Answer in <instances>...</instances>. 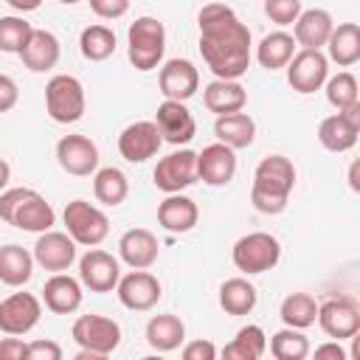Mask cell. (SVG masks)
Wrapping results in <instances>:
<instances>
[{"mask_svg":"<svg viewBox=\"0 0 360 360\" xmlns=\"http://www.w3.org/2000/svg\"><path fill=\"white\" fill-rule=\"evenodd\" d=\"M357 129L346 121L343 112H335V115H326L321 124H318V143L326 149V152H349L354 143H357Z\"/></svg>","mask_w":360,"mask_h":360,"instance_id":"1f68e13d","label":"cell"},{"mask_svg":"<svg viewBox=\"0 0 360 360\" xmlns=\"http://www.w3.org/2000/svg\"><path fill=\"white\" fill-rule=\"evenodd\" d=\"M59 53H62V48H59L56 34H51V31H45V28H37L34 37H31V42H28L25 51L20 53V59H22V65H25L31 73H45V70L56 68Z\"/></svg>","mask_w":360,"mask_h":360,"instance_id":"484cf974","label":"cell"},{"mask_svg":"<svg viewBox=\"0 0 360 360\" xmlns=\"http://www.w3.org/2000/svg\"><path fill=\"white\" fill-rule=\"evenodd\" d=\"M301 0H264V14L270 17V22L276 25H295V20L301 17Z\"/></svg>","mask_w":360,"mask_h":360,"instance_id":"60d3db41","label":"cell"},{"mask_svg":"<svg viewBox=\"0 0 360 360\" xmlns=\"http://www.w3.org/2000/svg\"><path fill=\"white\" fill-rule=\"evenodd\" d=\"M28 360H62V346L53 340H31Z\"/></svg>","mask_w":360,"mask_h":360,"instance_id":"7bdbcfd3","label":"cell"},{"mask_svg":"<svg viewBox=\"0 0 360 360\" xmlns=\"http://www.w3.org/2000/svg\"><path fill=\"white\" fill-rule=\"evenodd\" d=\"M90 8L101 20H118L129 11V0H90Z\"/></svg>","mask_w":360,"mask_h":360,"instance_id":"b9f144b4","label":"cell"},{"mask_svg":"<svg viewBox=\"0 0 360 360\" xmlns=\"http://www.w3.org/2000/svg\"><path fill=\"white\" fill-rule=\"evenodd\" d=\"M236 149H231L228 143L217 141V143H208L202 146V152H197V172H200V180L205 186H228L236 174Z\"/></svg>","mask_w":360,"mask_h":360,"instance_id":"d6986e66","label":"cell"},{"mask_svg":"<svg viewBox=\"0 0 360 360\" xmlns=\"http://www.w3.org/2000/svg\"><path fill=\"white\" fill-rule=\"evenodd\" d=\"M318 323L329 338L352 340L354 332L360 329V307L352 298H329L318 309Z\"/></svg>","mask_w":360,"mask_h":360,"instance_id":"ffe728a7","label":"cell"},{"mask_svg":"<svg viewBox=\"0 0 360 360\" xmlns=\"http://www.w3.org/2000/svg\"><path fill=\"white\" fill-rule=\"evenodd\" d=\"M295 188V166L284 155H267L259 160L250 186V202L259 214L276 217L287 208L290 191Z\"/></svg>","mask_w":360,"mask_h":360,"instance_id":"7a4b0ae2","label":"cell"},{"mask_svg":"<svg viewBox=\"0 0 360 360\" xmlns=\"http://www.w3.org/2000/svg\"><path fill=\"white\" fill-rule=\"evenodd\" d=\"M73 340L79 343V354L76 360H101V357H110L118 343H121V326L112 321V318H104V315H79L73 321V329H70Z\"/></svg>","mask_w":360,"mask_h":360,"instance_id":"5b68a950","label":"cell"},{"mask_svg":"<svg viewBox=\"0 0 360 360\" xmlns=\"http://www.w3.org/2000/svg\"><path fill=\"white\" fill-rule=\"evenodd\" d=\"M82 278H73L68 273H53L42 287V301L56 315H70L82 307Z\"/></svg>","mask_w":360,"mask_h":360,"instance_id":"7402d4cb","label":"cell"},{"mask_svg":"<svg viewBox=\"0 0 360 360\" xmlns=\"http://www.w3.org/2000/svg\"><path fill=\"white\" fill-rule=\"evenodd\" d=\"M298 42L292 34L287 31H273V34H264L262 42L256 45V59L264 70H281L290 65V59L298 53L295 51Z\"/></svg>","mask_w":360,"mask_h":360,"instance_id":"4316f807","label":"cell"},{"mask_svg":"<svg viewBox=\"0 0 360 360\" xmlns=\"http://www.w3.org/2000/svg\"><path fill=\"white\" fill-rule=\"evenodd\" d=\"M93 194H96V200H98L101 205L115 208V205H121V202L127 200V194H129V180H127V174H124L121 169L104 166V169H98V172L93 174Z\"/></svg>","mask_w":360,"mask_h":360,"instance_id":"836d02e7","label":"cell"},{"mask_svg":"<svg viewBox=\"0 0 360 360\" xmlns=\"http://www.w3.org/2000/svg\"><path fill=\"white\" fill-rule=\"evenodd\" d=\"M267 352V335L259 323H248L236 332V338L222 349L225 360H259Z\"/></svg>","mask_w":360,"mask_h":360,"instance_id":"d6a6232c","label":"cell"},{"mask_svg":"<svg viewBox=\"0 0 360 360\" xmlns=\"http://www.w3.org/2000/svg\"><path fill=\"white\" fill-rule=\"evenodd\" d=\"M152 177H155V188H160L163 194H177L183 188H188L191 183L200 180L197 152L180 149V152H172V155L160 158L155 172H152Z\"/></svg>","mask_w":360,"mask_h":360,"instance_id":"30bf717a","label":"cell"},{"mask_svg":"<svg viewBox=\"0 0 360 360\" xmlns=\"http://www.w3.org/2000/svg\"><path fill=\"white\" fill-rule=\"evenodd\" d=\"M160 146H163V132L155 121H135L124 127V132L118 135V152L129 163H143L155 158Z\"/></svg>","mask_w":360,"mask_h":360,"instance_id":"5bb4252c","label":"cell"},{"mask_svg":"<svg viewBox=\"0 0 360 360\" xmlns=\"http://www.w3.org/2000/svg\"><path fill=\"white\" fill-rule=\"evenodd\" d=\"M79 51L87 62H104L115 53V31L107 25H87L79 34Z\"/></svg>","mask_w":360,"mask_h":360,"instance_id":"8d00e7d4","label":"cell"},{"mask_svg":"<svg viewBox=\"0 0 360 360\" xmlns=\"http://www.w3.org/2000/svg\"><path fill=\"white\" fill-rule=\"evenodd\" d=\"M335 31V20L326 8H307L292 25V37L301 48H323Z\"/></svg>","mask_w":360,"mask_h":360,"instance_id":"cb8c5ba5","label":"cell"},{"mask_svg":"<svg viewBox=\"0 0 360 360\" xmlns=\"http://www.w3.org/2000/svg\"><path fill=\"white\" fill-rule=\"evenodd\" d=\"M79 278L90 292H112L121 281V264L112 253L101 248H90L79 259Z\"/></svg>","mask_w":360,"mask_h":360,"instance_id":"7c38bea8","label":"cell"},{"mask_svg":"<svg viewBox=\"0 0 360 360\" xmlns=\"http://www.w3.org/2000/svg\"><path fill=\"white\" fill-rule=\"evenodd\" d=\"M214 357H217V346L211 340H205V338L188 340L183 346V360H214Z\"/></svg>","mask_w":360,"mask_h":360,"instance_id":"ee69618b","label":"cell"},{"mask_svg":"<svg viewBox=\"0 0 360 360\" xmlns=\"http://www.w3.org/2000/svg\"><path fill=\"white\" fill-rule=\"evenodd\" d=\"M270 354L276 360H304L309 354V340L301 329L284 326L270 338Z\"/></svg>","mask_w":360,"mask_h":360,"instance_id":"74e56055","label":"cell"},{"mask_svg":"<svg viewBox=\"0 0 360 360\" xmlns=\"http://www.w3.org/2000/svg\"><path fill=\"white\" fill-rule=\"evenodd\" d=\"M56 163L73 177H90L98 172V146L87 135H62L56 141Z\"/></svg>","mask_w":360,"mask_h":360,"instance_id":"4fadbf2b","label":"cell"},{"mask_svg":"<svg viewBox=\"0 0 360 360\" xmlns=\"http://www.w3.org/2000/svg\"><path fill=\"white\" fill-rule=\"evenodd\" d=\"M42 304L34 292H11L0 301V332L3 335H25L39 323Z\"/></svg>","mask_w":360,"mask_h":360,"instance_id":"8fae6325","label":"cell"},{"mask_svg":"<svg viewBox=\"0 0 360 360\" xmlns=\"http://www.w3.org/2000/svg\"><path fill=\"white\" fill-rule=\"evenodd\" d=\"M357 332H360V329H357Z\"/></svg>","mask_w":360,"mask_h":360,"instance_id":"db71d44e","label":"cell"},{"mask_svg":"<svg viewBox=\"0 0 360 360\" xmlns=\"http://www.w3.org/2000/svg\"><path fill=\"white\" fill-rule=\"evenodd\" d=\"M0 217L6 225H14L20 231L45 233L56 222L53 205L34 188H6L0 194Z\"/></svg>","mask_w":360,"mask_h":360,"instance_id":"3957f363","label":"cell"},{"mask_svg":"<svg viewBox=\"0 0 360 360\" xmlns=\"http://www.w3.org/2000/svg\"><path fill=\"white\" fill-rule=\"evenodd\" d=\"M0 357L3 360H28V343L17 338H3L0 340Z\"/></svg>","mask_w":360,"mask_h":360,"instance_id":"f6af8a7d","label":"cell"},{"mask_svg":"<svg viewBox=\"0 0 360 360\" xmlns=\"http://www.w3.org/2000/svg\"><path fill=\"white\" fill-rule=\"evenodd\" d=\"M349 354H352L354 360H360V332H354V338H352V349H349Z\"/></svg>","mask_w":360,"mask_h":360,"instance_id":"816d5d0a","label":"cell"},{"mask_svg":"<svg viewBox=\"0 0 360 360\" xmlns=\"http://www.w3.org/2000/svg\"><path fill=\"white\" fill-rule=\"evenodd\" d=\"M318 309L321 304L309 295V292H290L281 307H278V315L284 321V326H295V329H307L318 321Z\"/></svg>","mask_w":360,"mask_h":360,"instance_id":"d590c367","label":"cell"},{"mask_svg":"<svg viewBox=\"0 0 360 360\" xmlns=\"http://www.w3.org/2000/svg\"><path fill=\"white\" fill-rule=\"evenodd\" d=\"M76 239L70 233L62 231H45L37 236L34 245V259L39 267H45L48 273H65L70 270V264L76 262Z\"/></svg>","mask_w":360,"mask_h":360,"instance_id":"2e32d148","label":"cell"},{"mask_svg":"<svg viewBox=\"0 0 360 360\" xmlns=\"http://www.w3.org/2000/svg\"><path fill=\"white\" fill-rule=\"evenodd\" d=\"M115 295L127 309L146 312L160 301L163 287H160L158 276H152L149 270H132V273L121 276V281L115 287Z\"/></svg>","mask_w":360,"mask_h":360,"instance_id":"9a60e30c","label":"cell"},{"mask_svg":"<svg viewBox=\"0 0 360 360\" xmlns=\"http://www.w3.org/2000/svg\"><path fill=\"white\" fill-rule=\"evenodd\" d=\"M155 124L160 127V132H163V141H166V143H172V146L188 143V141L197 135V121H194L191 110L186 107V101L163 98V101L158 104V112H155Z\"/></svg>","mask_w":360,"mask_h":360,"instance_id":"ac0fdd59","label":"cell"},{"mask_svg":"<svg viewBox=\"0 0 360 360\" xmlns=\"http://www.w3.org/2000/svg\"><path fill=\"white\" fill-rule=\"evenodd\" d=\"M346 349L340 346V340H329V343H321V346H315V357L318 360H346Z\"/></svg>","mask_w":360,"mask_h":360,"instance_id":"7dc6e473","label":"cell"},{"mask_svg":"<svg viewBox=\"0 0 360 360\" xmlns=\"http://www.w3.org/2000/svg\"><path fill=\"white\" fill-rule=\"evenodd\" d=\"M202 101L208 112L217 115H228V112H239L248 104V90L239 84V79H214L205 84L202 90Z\"/></svg>","mask_w":360,"mask_h":360,"instance_id":"d4e9b609","label":"cell"},{"mask_svg":"<svg viewBox=\"0 0 360 360\" xmlns=\"http://www.w3.org/2000/svg\"><path fill=\"white\" fill-rule=\"evenodd\" d=\"M62 6H76V3H82V0H59Z\"/></svg>","mask_w":360,"mask_h":360,"instance_id":"f5cc1de1","label":"cell"},{"mask_svg":"<svg viewBox=\"0 0 360 360\" xmlns=\"http://www.w3.org/2000/svg\"><path fill=\"white\" fill-rule=\"evenodd\" d=\"M326 51H329V62H335L338 68H349L360 62V25L338 22L326 42Z\"/></svg>","mask_w":360,"mask_h":360,"instance_id":"f546056e","label":"cell"},{"mask_svg":"<svg viewBox=\"0 0 360 360\" xmlns=\"http://www.w3.org/2000/svg\"><path fill=\"white\" fill-rule=\"evenodd\" d=\"M323 90H326V101H329L338 112L346 110L349 104H354V101L360 98V84H357V79H354L349 70H340V73L329 76L326 84H323Z\"/></svg>","mask_w":360,"mask_h":360,"instance_id":"ab89813d","label":"cell"},{"mask_svg":"<svg viewBox=\"0 0 360 360\" xmlns=\"http://www.w3.org/2000/svg\"><path fill=\"white\" fill-rule=\"evenodd\" d=\"M84 87L70 73H56L45 84V110L56 124H76L84 115Z\"/></svg>","mask_w":360,"mask_h":360,"instance_id":"8992f818","label":"cell"},{"mask_svg":"<svg viewBox=\"0 0 360 360\" xmlns=\"http://www.w3.org/2000/svg\"><path fill=\"white\" fill-rule=\"evenodd\" d=\"M346 180H349V188H352L354 194H360V158H354V160L349 163Z\"/></svg>","mask_w":360,"mask_h":360,"instance_id":"c3c4849f","label":"cell"},{"mask_svg":"<svg viewBox=\"0 0 360 360\" xmlns=\"http://www.w3.org/2000/svg\"><path fill=\"white\" fill-rule=\"evenodd\" d=\"M6 6L8 8H14V11H37L39 6H42V0H6Z\"/></svg>","mask_w":360,"mask_h":360,"instance_id":"681fc988","label":"cell"},{"mask_svg":"<svg viewBox=\"0 0 360 360\" xmlns=\"http://www.w3.org/2000/svg\"><path fill=\"white\" fill-rule=\"evenodd\" d=\"M256 298H259L256 295V287L248 278H242V276L228 278L219 287V307L228 315H248V312H253Z\"/></svg>","mask_w":360,"mask_h":360,"instance_id":"e575fe53","label":"cell"},{"mask_svg":"<svg viewBox=\"0 0 360 360\" xmlns=\"http://www.w3.org/2000/svg\"><path fill=\"white\" fill-rule=\"evenodd\" d=\"M34 25L22 17H0V51L6 53H22L25 45L31 42L34 37Z\"/></svg>","mask_w":360,"mask_h":360,"instance_id":"f35d334b","label":"cell"},{"mask_svg":"<svg viewBox=\"0 0 360 360\" xmlns=\"http://www.w3.org/2000/svg\"><path fill=\"white\" fill-rule=\"evenodd\" d=\"M17 104V82L11 76H0V112H8Z\"/></svg>","mask_w":360,"mask_h":360,"instance_id":"bcb514c9","label":"cell"},{"mask_svg":"<svg viewBox=\"0 0 360 360\" xmlns=\"http://www.w3.org/2000/svg\"><path fill=\"white\" fill-rule=\"evenodd\" d=\"M200 219V208L186 194H166V200L158 205V225L169 233H188Z\"/></svg>","mask_w":360,"mask_h":360,"instance_id":"603a6c76","label":"cell"},{"mask_svg":"<svg viewBox=\"0 0 360 360\" xmlns=\"http://www.w3.org/2000/svg\"><path fill=\"white\" fill-rule=\"evenodd\" d=\"M233 267L242 270L245 276H256V273H267L278 264L281 259V245L273 233L267 231H253L236 239L233 250H231Z\"/></svg>","mask_w":360,"mask_h":360,"instance_id":"52a82bcc","label":"cell"},{"mask_svg":"<svg viewBox=\"0 0 360 360\" xmlns=\"http://www.w3.org/2000/svg\"><path fill=\"white\" fill-rule=\"evenodd\" d=\"M183 340H186V323L177 315L163 312V315H152L149 318V323H146V343L155 352H174V349H180Z\"/></svg>","mask_w":360,"mask_h":360,"instance_id":"f1b7e54d","label":"cell"},{"mask_svg":"<svg viewBox=\"0 0 360 360\" xmlns=\"http://www.w3.org/2000/svg\"><path fill=\"white\" fill-rule=\"evenodd\" d=\"M340 112H343V115H346V121L360 132V98H357L354 104H349L346 110H340Z\"/></svg>","mask_w":360,"mask_h":360,"instance_id":"f907efd6","label":"cell"},{"mask_svg":"<svg viewBox=\"0 0 360 360\" xmlns=\"http://www.w3.org/2000/svg\"><path fill=\"white\" fill-rule=\"evenodd\" d=\"M166 28L158 17H138L127 31V56L135 70L149 73L163 62Z\"/></svg>","mask_w":360,"mask_h":360,"instance_id":"277c9868","label":"cell"},{"mask_svg":"<svg viewBox=\"0 0 360 360\" xmlns=\"http://www.w3.org/2000/svg\"><path fill=\"white\" fill-rule=\"evenodd\" d=\"M158 87L163 93V98H174V101H188L197 90H200V70L194 68V62L188 59H169L160 65L158 73Z\"/></svg>","mask_w":360,"mask_h":360,"instance_id":"e0dca14e","label":"cell"},{"mask_svg":"<svg viewBox=\"0 0 360 360\" xmlns=\"http://www.w3.org/2000/svg\"><path fill=\"white\" fill-rule=\"evenodd\" d=\"M62 219H65V228L68 233L84 245V248H96L107 239L110 233V219L101 208H96L93 202L87 200H70L62 211Z\"/></svg>","mask_w":360,"mask_h":360,"instance_id":"ba28073f","label":"cell"},{"mask_svg":"<svg viewBox=\"0 0 360 360\" xmlns=\"http://www.w3.org/2000/svg\"><path fill=\"white\" fill-rule=\"evenodd\" d=\"M200 56L214 79H242L250 68V28L225 3H205L197 14Z\"/></svg>","mask_w":360,"mask_h":360,"instance_id":"6da1fadb","label":"cell"},{"mask_svg":"<svg viewBox=\"0 0 360 360\" xmlns=\"http://www.w3.org/2000/svg\"><path fill=\"white\" fill-rule=\"evenodd\" d=\"M214 135H217V141L228 143L231 149H248L256 138V121L242 110L228 112V115H217Z\"/></svg>","mask_w":360,"mask_h":360,"instance_id":"83f0119b","label":"cell"},{"mask_svg":"<svg viewBox=\"0 0 360 360\" xmlns=\"http://www.w3.org/2000/svg\"><path fill=\"white\" fill-rule=\"evenodd\" d=\"M34 253H28L20 245L0 248V281L8 287H22L34 276Z\"/></svg>","mask_w":360,"mask_h":360,"instance_id":"4dcf8cb0","label":"cell"},{"mask_svg":"<svg viewBox=\"0 0 360 360\" xmlns=\"http://www.w3.org/2000/svg\"><path fill=\"white\" fill-rule=\"evenodd\" d=\"M158 253H160V245L155 233L146 228H129L118 239V256L132 270H149L158 262Z\"/></svg>","mask_w":360,"mask_h":360,"instance_id":"44dd1931","label":"cell"},{"mask_svg":"<svg viewBox=\"0 0 360 360\" xmlns=\"http://www.w3.org/2000/svg\"><path fill=\"white\" fill-rule=\"evenodd\" d=\"M326 79H329V56L321 53L318 48H301L287 65V82L301 96L321 90Z\"/></svg>","mask_w":360,"mask_h":360,"instance_id":"9c48e42d","label":"cell"}]
</instances>
